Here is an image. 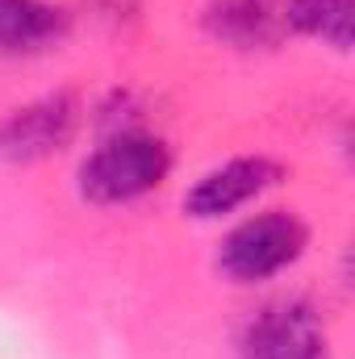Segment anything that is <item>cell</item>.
Wrapping results in <instances>:
<instances>
[{"label":"cell","instance_id":"cell-7","mask_svg":"<svg viewBox=\"0 0 355 359\" xmlns=\"http://www.w3.org/2000/svg\"><path fill=\"white\" fill-rule=\"evenodd\" d=\"M201 29L209 42L234 55H267L284 42L280 0H205Z\"/></svg>","mask_w":355,"mask_h":359},{"label":"cell","instance_id":"cell-1","mask_svg":"<svg viewBox=\"0 0 355 359\" xmlns=\"http://www.w3.org/2000/svg\"><path fill=\"white\" fill-rule=\"evenodd\" d=\"M172 172L176 147L151 126H130L96 134V142L76 168V192L92 209H126L155 196L172 180Z\"/></svg>","mask_w":355,"mask_h":359},{"label":"cell","instance_id":"cell-3","mask_svg":"<svg viewBox=\"0 0 355 359\" xmlns=\"http://www.w3.org/2000/svg\"><path fill=\"white\" fill-rule=\"evenodd\" d=\"M234 359H335V339L318 297H264L234 330Z\"/></svg>","mask_w":355,"mask_h":359},{"label":"cell","instance_id":"cell-8","mask_svg":"<svg viewBox=\"0 0 355 359\" xmlns=\"http://www.w3.org/2000/svg\"><path fill=\"white\" fill-rule=\"evenodd\" d=\"M280 25L284 38H305L335 55H347L355 29V0H280Z\"/></svg>","mask_w":355,"mask_h":359},{"label":"cell","instance_id":"cell-5","mask_svg":"<svg viewBox=\"0 0 355 359\" xmlns=\"http://www.w3.org/2000/svg\"><path fill=\"white\" fill-rule=\"evenodd\" d=\"M288 176V168L280 159H272L264 151H247V155H230L213 168H205L196 180H188L184 196H180V213L196 226H222L234 222L239 213L264 205L267 192H276Z\"/></svg>","mask_w":355,"mask_h":359},{"label":"cell","instance_id":"cell-6","mask_svg":"<svg viewBox=\"0 0 355 359\" xmlns=\"http://www.w3.org/2000/svg\"><path fill=\"white\" fill-rule=\"evenodd\" d=\"M72 8L59 0H0V59L29 63L72 38Z\"/></svg>","mask_w":355,"mask_h":359},{"label":"cell","instance_id":"cell-4","mask_svg":"<svg viewBox=\"0 0 355 359\" xmlns=\"http://www.w3.org/2000/svg\"><path fill=\"white\" fill-rule=\"evenodd\" d=\"M88 126V100L76 88H46L0 113V163L38 168L76 147Z\"/></svg>","mask_w":355,"mask_h":359},{"label":"cell","instance_id":"cell-2","mask_svg":"<svg viewBox=\"0 0 355 359\" xmlns=\"http://www.w3.org/2000/svg\"><path fill=\"white\" fill-rule=\"evenodd\" d=\"M314 247V226L293 205H255L239 213L217 247H213V271L230 288H267L284 271H293Z\"/></svg>","mask_w":355,"mask_h":359}]
</instances>
